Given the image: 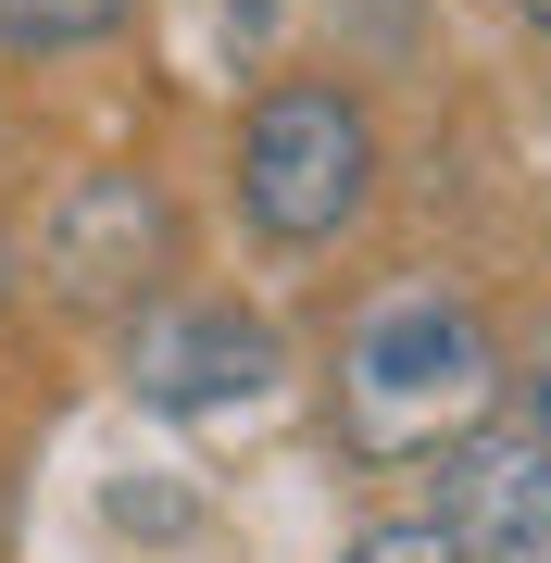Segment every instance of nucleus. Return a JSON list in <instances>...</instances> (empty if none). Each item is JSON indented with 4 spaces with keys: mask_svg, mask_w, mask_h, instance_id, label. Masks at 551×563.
Listing matches in <instances>:
<instances>
[{
    "mask_svg": "<svg viewBox=\"0 0 551 563\" xmlns=\"http://www.w3.org/2000/svg\"><path fill=\"white\" fill-rule=\"evenodd\" d=\"M25 276H38L51 313H88V325H125L139 301H164L176 288V201H164V176H139V163L63 176L38 201Z\"/></svg>",
    "mask_w": 551,
    "mask_h": 563,
    "instance_id": "3",
    "label": "nucleus"
},
{
    "mask_svg": "<svg viewBox=\"0 0 551 563\" xmlns=\"http://www.w3.org/2000/svg\"><path fill=\"white\" fill-rule=\"evenodd\" d=\"M502 413L551 439V301H539V325H527V339L502 351Z\"/></svg>",
    "mask_w": 551,
    "mask_h": 563,
    "instance_id": "7",
    "label": "nucleus"
},
{
    "mask_svg": "<svg viewBox=\"0 0 551 563\" xmlns=\"http://www.w3.org/2000/svg\"><path fill=\"white\" fill-rule=\"evenodd\" d=\"M276 376H288V339L251 301H176L164 288V301L125 313V401L164 413V426L251 413V401H276Z\"/></svg>",
    "mask_w": 551,
    "mask_h": 563,
    "instance_id": "4",
    "label": "nucleus"
},
{
    "mask_svg": "<svg viewBox=\"0 0 551 563\" xmlns=\"http://www.w3.org/2000/svg\"><path fill=\"white\" fill-rule=\"evenodd\" d=\"M13 288H25V239H0V313H13Z\"/></svg>",
    "mask_w": 551,
    "mask_h": 563,
    "instance_id": "9",
    "label": "nucleus"
},
{
    "mask_svg": "<svg viewBox=\"0 0 551 563\" xmlns=\"http://www.w3.org/2000/svg\"><path fill=\"white\" fill-rule=\"evenodd\" d=\"M339 563H464V551H451V526H439V514H388V526H364Z\"/></svg>",
    "mask_w": 551,
    "mask_h": 563,
    "instance_id": "8",
    "label": "nucleus"
},
{
    "mask_svg": "<svg viewBox=\"0 0 551 563\" xmlns=\"http://www.w3.org/2000/svg\"><path fill=\"white\" fill-rule=\"evenodd\" d=\"M476 413H502V325L439 276L364 288L327 351V439L351 463H439Z\"/></svg>",
    "mask_w": 551,
    "mask_h": 563,
    "instance_id": "1",
    "label": "nucleus"
},
{
    "mask_svg": "<svg viewBox=\"0 0 551 563\" xmlns=\"http://www.w3.org/2000/svg\"><path fill=\"white\" fill-rule=\"evenodd\" d=\"M502 13H514V25H539V38H551V0H502Z\"/></svg>",
    "mask_w": 551,
    "mask_h": 563,
    "instance_id": "10",
    "label": "nucleus"
},
{
    "mask_svg": "<svg viewBox=\"0 0 551 563\" xmlns=\"http://www.w3.org/2000/svg\"><path fill=\"white\" fill-rule=\"evenodd\" d=\"M151 0H0V63H76V51H113Z\"/></svg>",
    "mask_w": 551,
    "mask_h": 563,
    "instance_id": "6",
    "label": "nucleus"
},
{
    "mask_svg": "<svg viewBox=\"0 0 551 563\" xmlns=\"http://www.w3.org/2000/svg\"><path fill=\"white\" fill-rule=\"evenodd\" d=\"M376 176H388V139H376L364 88H339V76L251 88V113H239V213H251V239L339 251L376 213Z\"/></svg>",
    "mask_w": 551,
    "mask_h": 563,
    "instance_id": "2",
    "label": "nucleus"
},
{
    "mask_svg": "<svg viewBox=\"0 0 551 563\" xmlns=\"http://www.w3.org/2000/svg\"><path fill=\"white\" fill-rule=\"evenodd\" d=\"M439 526L464 563H551V439L514 413H476L439 451Z\"/></svg>",
    "mask_w": 551,
    "mask_h": 563,
    "instance_id": "5",
    "label": "nucleus"
}]
</instances>
